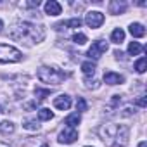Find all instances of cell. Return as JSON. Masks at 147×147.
Masks as SVG:
<instances>
[{
	"label": "cell",
	"instance_id": "12",
	"mask_svg": "<svg viewBox=\"0 0 147 147\" xmlns=\"http://www.w3.org/2000/svg\"><path fill=\"white\" fill-rule=\"evenodd\" d=\"M130 33H131V36H135V38H142V36L145 35V28H144V24H140V23H131V24H130Z\"/></svg>",
	"mask_w": 147,
	"mask_h": 147
},
{
	"label": "cell",
	"instance_id": "1",
	"mask_svg": "<svg viewBox=\"0 0 147 147\" xmlns=\"http://www.w3.org/2000/svg\"><path fill=\"white\" fill-rule=\"evenodd\" d=\"M11 36L14 40L26 42L28 45H33V43H38V42H42L45 38V31H43L42 26H36L33 23L23 21V23H18V24L12 26Z\"/></svg>",
	"mask_w": 147,
	"mask_h": 147
},
{
	"label": "cell",
	"instance_id": "7",
	"mask_svg": "<svg viewBox=\"0 0 147 147\" xmlns=\"http://www.w3.org/2000/svg\"><path fill=\"white\" fill-rule=\"evenodd\" d=\"M85 23H87V26L92 28V30L100 28L102 23H104V14L99 12V11H90V12H87V16H85Z\"/></svg>",
	"mask_w": 147,
	"mask_h": 147
},
{
	"label": "cell",
	"instance_id": "6",
	"mask_svg": "<svg viewBox=\"0 0 147 147\" xmlns=\"http://www.w3.org/2000/svg\"><path fill=\"white\" fill-rule=\"evenodd\" d=\"M57 140H59V144H64V145L75 144V142L78 140V130H76V128H69V126H66V128L59 133Z\"/></svg>",
	"mask_w": 147,
	"mask_h": 147
},
{
	"label": "cell",
	"instance_id": "28",
	"mask_svg": "<svg viewBox=\"0 0 147 147\" xmlns=\"http://www.w3.org/2000/svg\"><path fill=\"white\" fill-rule=\"evenodd\" d=\"M138 147H147V142H145V140H142V142L138 144Z\"/></svg>",
	"mask_w": 147,
	"mask_h": 147
},
{
	"label": "cell",
	"instance_id": "21",
	"mask_svg": "<svg viewBox=\"0 0 147 147\" xmlns=\"http://www.w3.org/2000/svg\"><path fill=\"white\" fill-rule=\"evenodd\" d=\"M73 42L76 45H85L87 43V35L85 33H75L73 35Z\"/></svg>",
	"mask_w": 147,
	"mask_h": 147
},
{
	"label": "cell",
	"instance_id": "2",
	"mask_svg": "<svg viewBox=\"0 0 147 147\" xmlns=\"http://www.w3.org/2000/svg\"><path fill=\"white\" fill-rule=\"evenodd\" d=\"M99 135H100L102 142L109 147H113V145L125 147L128 144L130 130L126 125H104L99 128Z\"/></svg>",
	"mask_w": 147,
	"mask_h": 147
},
{
	"label": "cell",
	"instance_id": "4",
	"mask_svg": "<svg viewBox=\"0 0 147 147\" xmlns=\"http://www.w3.org/2000/svg\"><path fill=\"white\" fill-rule=\"evenodd\" d=\"M23 59V54L19 49L12 45L0 43V62L2 64H11V62H19Z\"/></svg>",
	"mask_w": 147,
	"mask_h": 147
},
{
	"label": "cell",
	"instance_id": "29",
	"mask_svg": "<svg viewBox=\"0 0 147 147\" xmlns=\"http://www.w3.org/2000/svg\"><path fill=\"white\" fill-rule=\"evenodd\" d=\"M2 26H4V23H2V21H0V30H2Z\"/></svg>",
	"mask_w": 147,
	"mask_h": 147
},
{
	"label": "cell",
	"instance_id": "13",
	"mask_svg": "<svg viewBox=\"0 0 147 147\" xmlns=\"http://www.w3.org/2000/svg\"><path fill=\"white\" fill-rule=\"evenodd\" d=\"M80 26H82V19L80 18H75V19H67V21L57 24L55 28L59 30V28H80Z\"/></svg>",
	"mask_w": 147,
	"mask_h": 147
},
{
	"label": "cell",
	"instance_id": "23",
	"mask_svg": "<svg viewBox=\"0 0 147 147\" xmlns=\"http://www.w3.org/2000/svg\"><path fill=\"white\" fill-rule=\"evenodd\" d=\"M49 94H50V90H40V88H36V90H35V95L38 97V100H43Z\"/></svg>",
	"mask_w": 147,
	"mask_h": 147
},
{
	"label": "cell",
	"instance_id": "8",
	"mask_svg": "<svg viewBox=\"0 0 147 147\" xmlns=\"http://www.w3.org/2000/svg\"><path fill=\"white\" fill-rule=\"evenodd\" d=\"M71 97L69 95H66V94H62V95H57L55 99H54V107L55 109H61V111H67L69 107H71Z\"/></svg>",
	"mask_w": 147,
	"mask_h": 147
},
{
	"label": "cell",
	"instance_id": "16",
	"mask_svg": "<svg viewBox=\"0 0 147 147\" xmlns=\"http://www.w3.org/2000/svg\"><path fill=\"white\" fill-rule=\"evenodd\" d=\"M80 121H82V116H80V113H73V114H69V116L66 118V121H64V123H66L69 128H75V126H76Z\"/></svg>",
	"mask_w": 147,
	"mask_h": 147
},
{
	"label": "cell",
	"instance_id": "15",
	"mask_svg": "<svg viewBox=\"0 0 147 147\" xmlns=\"http://www.w3.org/2000/svg\"><path fill=\"white\" fill-rule=\"evenodd\" d=\"M14 130H16V125L12 121H2L0 123V133L11 135V133H14Z\"/></svg>",
	"mask_w": 147,
	"mask_h": 147
},
{
	"label": "cell",
	"instance_id": "22",
	"mask_svg": "<svg viewBox=\"0 0 147 147\" xmlns=\"http://www.w3.org/2000/svg\"><path fill=\"white\" fill-rule=\"evenodd\" d=\"M87 100L83 99V97H78V100H76V111L78 113H83V111H87Z\"/></svg>",
	"mask_w": 147,
	"mask_h": 147
},
{
	"label": "cell",
	"instance_id": "19",
	"mask_svg": "<svg viewBox=\"0 0 147 147\" xmlns=\"http://www.w3.org/2000/svg\"><path fill=\"white\" fill-rule=\"evenodd\" d=\"M38 118H40V121H49V119H52V118H54V113H52L50 109L43 107V109H40V111H38Z\"/></svg>",
	"mask_w": 147,
	"mask_h": 147
},
{
	"label": "cell",
	"instance_id": "18",
	"mask_svg": "<svg viewBox=\"0 0 147 147\" xmlns=\"http://www.w3.org/2000/svg\"><path fill=\"white\" fill-rule=\"evenodd\" d=\"M144 52V47L138 43V42H131L130 45H128V54L130 55H138V54H142Z\"/></svg>",
	"mask_w": 147,
	"mask_h": 147
},
{
	"label": "cell",
	"instance_id": "3",
	"mask_svg": "<svg viewBox=\"0 0 147 147\" xmlns=\"http://www.w3.org/2000/svg\"><path fill=\"white\" fill-rule=\"evenodd\" d=\"M36 76H38V80L42 83H47V85H61L66 80V73H62L61 69H55V67L42 66L36 71Z\"/></svg>",
	"mask_w": 147,
	"mask_h": 147
},
{
	"label": "cell",
	"instance_id": "30",
	"mask_svg": "<svg viewBox=\"0 0 147 147\" xmlns=\"http://www.w3.org/2000/svg\"><path fill=\"white\" fill-rule=\"evenodd\" d=\"M40 147H49V145H47V144H43V145H40Z\"/></svg>",
	"mask_w": 147,
	"mask_h": 147
},
{
	"label": "cell",
	"instance_id": "27",
	"mask_svg": "<svg viewBox=\"0 0 147 147\" xmlns=\"http://www.w3.org/2000/svg\"><path fill=\"white\" fill-rule=\"evenodd\" d=\"M26 5H28V7H38V5H40V2H38V0H36V2H28Z\"/></svg>",
	"mask_w": 147,
	"mask_h": 147
},
{
	"label": "cell",
	"instance_id": "11",
	"mask_svg": "<svg viewBox=\"0 0 147 147\" xmlns=\"http://www.w3.org/2000/svg\"><path fill=\"white\" fill-rule=\"evenodd\" d=\"M126 2H123V0H113V2L109 4V12L111 14H123L126 11Z\"/></svg>",
	"mask_w": 147,
	"mask_h": 147
},
{
	"label": "cell",
	"instance_id": "20",
	"mask_svg": "<svg viewBox=\"0 0 147 147\" xmlns=\"http://www.w3.org/2000/svg\"><path fill=\"white\" fill-rule=\"evenodd\" d=\"M145 69H147V59H145V57H140V59L135 62V71L142 75V73H145Z\"/></svg>",
	"mask_w": 147,
	"mask_h": 147
},
{
	"label": "cell",
	"instance_id": "5",
	"mask_svg": "<svg viewBox=\"0 0 147 147\" xmlns=\"http://www.w3.org/2000/svg\"><path fill=\"white\" fill-rule=\"evenodd\" d=\"M107 49H109V45H107V42H106V40H95V42L92 43V47L88 49L87 55H88L90 59L97 61V59H100V57H102V54H106V52H107Z\"/></svg>",
	"mask_w": 147,
	"mask_h": 147
},
{
	"label": "cell",
	"instance_id": "26",
	"mask_svg": "<svg viewBox=\"0 0 147 147\" xmlns=\"http://www.w3.org/2000/svg\"><path fill=\"white\" fill-rule=\"evenodd\" d=\"M137 106H140V107H145V106H147V102H145V97H144V95L137 99Z\"/></svg>",
	"mask_w": 147,
	"mask_h": 147
},
{
	"label": "cell",
	"instance_id": "24",
	"mask_svg": "<svg viewBox=\"0 0 147 147\" xmlns=\"http://www.w3.org/2000/svg\"><path fill=\"white\" fill-rule=\"evenodd\" d=\"M23 126H24L26 130H31V131H35V130H38V128H40L35 121H24V125H23Z\"/></svg>",
	"mask_w": 147,
	"mask_h": 147
},
{
	"label": "cell",
	"instance_id": "10",
	"mask_svg": "<svg viewBox=\"0 0 147 147\" xmlns=\"http://www.w3.org/2000/svg\"><path fill=\"white\" fill-rule=\"evenodd\" d=\"M123 76L119 75V73H114V71H107V73H104V82L107 83V85H119V83H123Z\"/></svg>",
	"mask_w": 147,
	"mask_h": 147
},
{
	"label": "cell",
	"instance_id": "31",
	"mask_svg": "<svg viewBox=\"0 0 147 147\" xmlns=\"http://www.w3.org/2000/svg\"><path fill=\"white\" fill-rule=\"evenodd\" d=\"M85 147H92V145H85Z\"/></svg>",
	"mask_w": 147,
	"mask_h": 147
},
{
	"label": "cell",
	"instance_id": "17",
	"mask_svg": "<svg viewBox=\"0 0 147 147\" xmlns=\"http://www.w3.org/2000/svg\"><path fill=\"white\" fill-rule=\"evenodd\" d=\"M125 40V31L121 30V28H116L113 33H111V42H114V43H121Z\"/></svg>",
	"mask_w": 147,
	"mask_h": 147
},
{
	"label": "cell",
	"instance_id": "25",
	"mask_svg": "<svg viewBox=\"0 0 147 147\" xmlns=\"http://www.w3.org/2000/svg\"><path fill=\"white\" fill-rule=\"evenodd\" d=\"M85 83H87V88H99V82H90V80H85Z\"/></svg>",
	"mask_w": 147,
	"mask_h": 147
},
{
	"label": "cell",
	"instance_id": "9",
	"mask_svg": "<svg viewBox=\"0 0 147 147\" xmlns=\"http://www.w3.org/2000/svg\"><path fill=\"white\" fill-rule=\"evenodd\" d=\"M43 9H45V14H49V16H59V14L62 12L61 4L55 2V0H49V2H45Z\"/></svg>",
	"mask_w": 147,
	"mask_h": 147
},
{
	"label": "cell",
	"instance_id": "14",
	"mask_svg": "<svg viewBox=\"0 0 147 147\" xmlns=\"http://www.w3.org/2000/svg\"><path fill=\"white\" fill-rule=\"evenodd\" d=\"M82 71H83V75L85 76H94L95 75V64L92 61H85L82 64Z\"/></svg>",
	"mask_w": 147,
	"mask_h": 147
}]
</instances>
